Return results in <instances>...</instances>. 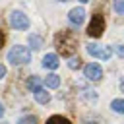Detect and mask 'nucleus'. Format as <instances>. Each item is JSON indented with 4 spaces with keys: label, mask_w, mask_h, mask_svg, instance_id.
I'll use <instances>...</instances> for the list:
<instances>
[{
    "label": "nucleus",
    "mask_w": 124,
    "mask_h": 124,
    "mask_svg": "<svg viewBox=\"0 0 124 124\" xmlns=\"http://www.w3.org/2000/svg\"><path fill=\"white\" fill-rule=\"evenodd\" d=\"M54 46L58 48V52H60L62 56H72V54L78 50V35H76L74 31L64 29V31L56 33V37H54Z\"/></svg>",
    "instance_id": "1"
},
{
    "label": "nucleus",
    "mask_w": 124,
    "mask_h": 124,
    "mask_svg": "<svg viewBox=\"0 0 124 124\" xmlns=\"http://www.w3.org/2000/svg\"><path fill=\"white\" fill-rule=\"evenodd\" d=\"M31 60V50L27 46H21V45H16L10 52H8V62H12L14 66H21V64H27Z\"/></svg>",
    "instance_id": "2"
},
{
    "label": "nucleus",
    "mask_w": 124,
    "mask_h": 124,
    "mask_svg": "<svg viewBox=\"0 0 124 124\" xmlns=\"http://www.w3.org/2000/svg\"><path fill=\"white\" fill-rule=\"evenodd\" d=\"M103 31H105V17H103L101 14H95V16L91 17L89 27H87V35L93 37V39H99V37L103 35Z\"/></svg>",
    "instance_id": "3"
},
{
    "label": "nucleus",
    "mask_w": 124,
    "mask_h": 124,
    "mask_svg": "<svg viewBox=\"0 0 124 124\" xmlns=\"http://www.w3.org/2000/svg\"><path fill=\"white\" fill-rule=\"evenodd\" d=\"M10 25L14 29H19V31H25L29 27V17L23 14V12H12L10 14Z\"/></svg>",
    "instance_id": "4"
},
{
    "label": "nucleus",
    "mask_w": 124,
    "mask_h": 124,
    "mask_svg": "<svg viewBox=\"0 0 124 124\" xmlns=\"http://www.w3.org/2000/svg\"><path fill=\"white\" fill-rule=\"evenodd\" d=\"M87 52L95 58H101V60H108L110 58V48L108 46H103V45H95V43H89L87 45Z\"/></svg>",
    "instance_id": "5"
},
{
    "label": "nucleus",
    "mask_w": 124,
    "mask_h": 124,
    "mask_svg": "<svg viewBox=\"0 0 124 124\" xmlns=\"http://www.w3.org/2000/svg\"><path fill=\"white\" fill-rule=\"evenodd\" d=\"M83 72H85V78L91 79V81H99V79L103 78V70H101V66L95 64V62L87 64V66L83 68Z\"/></svg>",
    "instance_id": "6"
},
{
    "label": "nucleus",
    "mask_w": 124,
    "mask_h": 124,
    "mask_svg": "<svg viewBox=\"0 0 124 124\" xmlns=\"http://www.w3.org/2000/svg\"><path fill=\"white\" fill-rule=\"evenodd\" d=\"M83 16H85L83 8H74V10H70V14H68V19H70L74 25H79V23L83 21Z\"/></svg>",
    "instance_id": "7"
},
{
    "label": "nucleus",
    "mask_w": 124,
    "mask_h": 124,
    "mask_svg": "<svg viewBox=\"0 0 124 124\" xmlns=\"http://www.w3.org/2000/svg\"><path fill=\"white\" fill-rule=\"evenodd\" d=\"M58 56L56 54H45L43 56V66L45 68H48V70H56L58 68Z\"/></svg>",
    "instance_id": "8"
},
{
    "label": "nucleus",
    "mask_w": 124,
    "mask_h": 124,
    "mask_svg": "<svg viewBox=\"0 0 124 124\" xmlns=\"http://www.w3.org/2000/svg\"><path fill=\"white\" fill-rule=\"evenodd\" d=\"M35 93V99H37V103H41V105H46L48 101H50V95L43 89V87H39L37 91H33Z\"/></svg>",
    "instance_id": "9"
},
{
    "label": "nucleus",
    "mask_w": 124,
    "mask_h": 124,
    "mask_svg": "<svg viewBox=\"0 0 124 124\" xmlns=\"http://www.w3.org/2000/svg\"><path fill=\"white\" fill-rule=\"evenodd\" d=\"M45 85L50 87V89H56V87L60 85V78H58L56 74H48V76L45 78Z\"/></svg>",
    "instance_id": "10"
},
{
    "label": "nucleus",
    "mask_w": 124,
    "mask_h": 124,
    "mask_svg": "<svg viewBox=\"0 0 124 124\" xmlns=\"http://www.w3.org/2000/svg\"><path fill=\"white\" fill-rule=\"evenodd\" d=\"M110 108L116 110V112H120V114H124V99H114L110 103Z\"/></svg>",
    "instance_id": "11"
},
{
    "label": "nucleus",
    "mask_w": 124,
    "mask_h": 124,
    "mask_svg": "<svg viewBox=\"0 0 124 124\" xmlns=\"http://www.w3.org/2000/svg\"><path fill=\"white\" fill-rule=\"evenodd\" d=\"M27 87H29L31 91H37V89L41 87V81H39V78H37V76H31V78L27 79Z\"/></svg>",
    "instance_id": "12"
},
{
    "label": "nucleus",
    "mask_w": 124,
    "mask_h": 124,
    "mask_svg": "<svg viewBox=\"0 0 124 124\" xmlns=\"http://www.w3.org/2000/svg\"><path fill=\"white\" fill-rule=\"evenodd\" d=\"M46 124H72V122L68 118H64V116H50L46 120Z\"/></svg>",
    "instance_id": "13"
},
{
    "label": "nucleus",
    "mask_w": 124,
    "mask_h": 124,
    "mask_svg": "<svg viewBox=\"0 0 124 124\" xmlns=\"http://www.w3.org/2000/svg\"><path fill=\"white\" fill-rule=\"evenodd\" d=\"M17 124H39V120H37V116L27 114V116H21V118L17 120Z\"/></svg>",
    "instance_id": "14"
},
{
    "label": "nucleus",
    "mask_w": 124,
    "mask_h": 124,
    "mask_svg": "<svg viewBox=\"0 0 124 124\" xmlns=\"http://www.w3.org/2000/svg\"><path fill=\"white\" fill-rule=\"evenodd\" d=\"M29 45L33 46V48H41V45H43V41L37 37V35H31L29 37Z\"/></svg>",
    "instance_id": "15"
},
{
    "label": "nucleus",
    "mask_w": 124,
    "mask_h": 124,
    "mask_svg": "<svg viewBox=\"0 0 124 124\" xmlns=\"http://www.w3.org/2000/svg\"><path fill=\"white\" fill-rule=\"evenodd\" d=\"M81 66V60H79V56H74L70 62H68V68L70 70H76V68H79Z\"/></svg>",
    "instance_id": "16"
},
{
    "label": "nucleus",
    "mask_w": 124,
    "mask_h": 124,
    "mask_svg": "<svg viewBox=\"0 0 124 124\" xmlns=\"http://www.w3.org/2000/svg\"><path fill=\"white\" fill-rule=\"evenodd\" d=\"M112 4H114V10L118 14H124V0H112Z\"/></svg>",
    "instance_id": "17"
},
{
    "label": "nucleus",
    "mask_w": 124,
    "mask_h": 124,
    "mask_svg": "<svg viewBox=\"0 0 124 124\" xmlns=\"http://www.w3.org/2000/svg\"><path fill=\"white\" fill-rule=\"evenodd\" d=\"M4 43H6V33H4L2 29H0V48L4 46Z\"/></svg>",
    "instance_id": "18"
},
{
    "label": "nucleus",
    "mask_w": 124,
    "mask_h": 124,
    "mask_svg": "<svg viewBox=\"0 0 124 124\" xmlns=\"http://www.w3.org/2000/svg\"><path fill=\"white\" fill-rule=\"evenodd\" d=\"M116 52H118V56H124V46H118Z\"/></svg>",
    "instance_id": "19"
},
{
    "label": "nucleus",
    "mask_w": 124,
    "mask_h": 124,
    "mask_svg": "<svg viewBox=\"0 0 124 124\" xmlns=\"http://www.w3.org/2000/svg\"><path fill=\"white\" fill-rule=\"evenodd\" d=\"M4 76H6V68L0 64V78H4Z\"/></svg>",
    "instance_id": "20"
},
{
    "label": "nucleus",
    "mask_w": 124,
    "mask_h": 124,
    "mask_svg": "<svg viewBox=\"0 0 124 124\" xmlns=\"http://www.w3.org/2000/svg\"><path fill=\"white\" fill-rule=\"evenodd\" d=\"M2 114H4V105L0 103V116H2Z\"/></svg>",
    "instance_id": "21"
},
{
    "label": "nucleus",
    "mask_w": 124,
    "mask_h": 124,
    "mask_svg": "<svg viewBox=\"0 0 124 124\" xmlns=\"http://www.w3.org/2000/svg\"><path fill=\"white\" fill-rule=\"evenodd\" d=\"M120 89H122V91H124V79H122V83H120Z\"/></svg>",
    "instance_id": "22"
},
{
    "label": "nucleus",
    "mask_w": 124,
    "mask_h": 124,
    "mask_svg": "<svg viewBox=\"0 0 124 124\" xmlns=\"http://www.w3.org/2000/svg\"><path fill=\"white\" fill-rule=\"evenodd\" d=\"M79 2H89V0H79Z\"/></svg>",
    "instance_id": "23"
},
{
    "label": "nucleus",
    "mask_w": 124,
    "mask_h": 124,
    "mask_svg": "<svg viewBox=\"0 0 124 124\" xmlns=\"http://www.w3.org/2000/svg\"><path fill=\"white\" fill-rule=\"evenodd\" d=\"M60 2H68V0H60Z\"/></svg>",
    "instance_id": "24"
}]
</instances>
